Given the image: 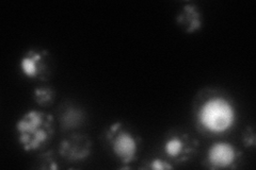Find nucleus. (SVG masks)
Instances as JSON below:
<instances>
[{
    "mask_svg": "<svg viewBox=\"0 0 256 170\" xmlns=\"http://www.w3.org/2000/svg\"><path fill=\"white\" fill-rule=\"evenodd\" d=\"M15 130L24 151H36L52 139L56 130L54 118L48 113L30 110L18 120Z\"/></svg>",
    "mask_w": 256,
    "mask_h": 170,
    "instance_id": "2",
    "label": "nucleus"
},
{
    "mask_svg": "<svg viewBox=\"0 0 256 170\" xmlns=\"http://www.w3.org/2000/svg\"><path fill=\"white\" fill-rule=\"evenodd\" d=\"M176 21L187 33H194L201 30L203 26L201 10L194 3H187L182 7L180 12L178 14Z\"/></svg>",
    "mask_w": 256,
    "mask_h": 170,
    "instance_id": "8",
    "label": "nucleus"
},
{
    "mask_svg": "<svg viewBox=\"0 0 256 170\" xmlns=\"http://www.w3.org/2000/svg\"><path fill=\"white\" fill-rule=\"evenodd\" d=\"M242 158V152L228 142L214 143L206 153V166L210 169L235 168Z\"/></svg>",
    "mask_w": 256,
    "mask_h": 170,
    "instance_id": "5",
    "label": "nucleus"
},
{
    "mask_svg": "<svg viewBox=\"0 0 256 170\" xmlns=\"http://www.w3.org/2000/svg\"><path fill=\"white\" fill-rule=\"evenodd\" d=\"M242 142L246 147H254L255 146V133L252 127H246L242 134Z\"/></svg>",
    "mask_w": 256,
    "mask_h": 170,
    "instance_id": "13",
    "label": "nucleus"
},
{
    "mask_svg": "<svg viewBox=\"0 0 256 170\" xmlns=\"http://www.w3.org/2000/svg\"><path fill=\"white\" fill-rule=\"evenodd\" d=\"M56 98V93L54 88L47 85H42L34 88V99L36 104L41 107H48L54 103Z\"/></svg>",
    "mask_w": 256,
    "mask_h": 170,
    "instance_id": "10",
    "label": "nucleus"
},
{
    "mask_svg": "<svg viewBox=\"0 0 256 170\" xmlns=\"http://www.w3.org/2000/svg\"><path fill=\"white\" fill-rule=\"evenodd\" d=\"M22 74L31 80H46L48 68V52L46 50L31 49L22 56L20 61Z\"/></svg>",
    "mask_w": 256,
    "mask_h": 170,
    "instance_id": "7",
    "label": "nucleus"
},
{
    "mask_svg": "<svg viewBox=\"0 0 256 170\" xmlns=\"http://www.w3.org/2000/svg\"><path fill=\"white\" fill-rule=\"evenodd\" d=\"M198 141L186 133H172L166 136L162 145L166 157L173 163H184L194 157Z\"/></svg>",
    "mask_w": 256,
    "mask_h": 170,
    "instance_id": "4",
    "label": "nucleus"
},
{
    "mask_svg": "<svg viewBox=\"0 0 256 170\" xmlns=\"http://www.w3.org/2000/svg\"><path fill=\"white\" fill-rule=\"evenodd\" d=\"M106 141L114 157L124 165H130L137 159L140 140L122 123L112 124L105 133Z\"/></svg>",
    "mask_w": 256,
    "mask_h": 170,
    "instance_id": "3",
    "label": "nucleus"
},
{
    "mask_svg": "<svg viewBox=\"0 0 256 170\" xmlns=\"http://www.w3.org/2000/svg\"><path fill=\"white\" fill-rule=\"evenodd\" d=\"M148 168L152 170H168V169H173V165L169 161H166L160 158H155L152 161H150Z\"/></svg>",
    "mask_w": 256,
    "mask_h": 170,
    "instance_id": "12",
    "label": "nucleus"
},
{
    "mask_svg": "<svg viewBox=\"0 0 256 170\" xmlns=\"http://www.w3.org/2000/svg\"><path fill=\"white\" fill-rule=\"evenodd\" d=\"M59 118L63 130H72L84 123V112L74 105H68L62 110Z\"/></svg>",
    "mask_w": 256,
    "mask_h": 170,
    "instance_id": "9",
    "label": "nucleus"
},
{
    "mask_svg": "<svg viewBox=\"0 0 256 170\" xmlns=\"http://www.w3.org/2000/svg\"><path fill=\"white\" fill-rule=\"evenodd\" d=\"M40 163H41V167L45 168V169H58L59 166L57 164V161H56L54 157V152L52 151H47L44 152L41 160H40Z\"/></svg>",
    "mask_w": 256,
    "mask_h": 170,
    "instance_id": "11",
    "label": "nucleus"
},
{
    "mask_svg": "<svg viewBox=\"0 0 256 170\" xmlns=\"http://www.w3.org/2000/svg\"><path fill=\"white\" fill-rule=\"evenodd\" d=\"M92 151L90 137L86 134L74 133L63 139L59 146L60 156L68 162H80L88 159Z\"/></svg>",
    "mask_w": 256,
    "mask_h": 170,
    "instance_id": "6",
    "label": "nucleus"
},
{
    "mask_svg": "<svg viewBox=\"0 0 256 170\" xmlns=\"http://www.w3.org/2000/svg\"><path fill=\"white\" fill-rule=\"evenodd\" d=\"M198 130L206 135H220L237 123V108L230 97L218 90L207 88L196 97L194 108Z\"/></svg>",
    "mask_w": 256,
    "mask_h": 170,
    "instance_id": "1",
    "label": "nucleus"
}]
</instances>
